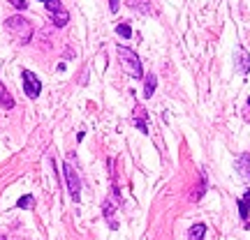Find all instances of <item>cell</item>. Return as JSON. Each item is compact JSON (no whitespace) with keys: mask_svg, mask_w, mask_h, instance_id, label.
I'll list each match as a JSON object with an SVG mask.
<instances>
[{"mask_svg":"<svg viewBox=\"0 0 250 240\" xmlns=\"http://www.w3.org/2000/svg\"><path fill=\"white\" fill-rule=\"evenodd\" d=\"M246 109H248V111H250V97L246 99Z\"/></svg>","mask_w":250,"mask_h":240,"instance_id":"obj_20","label":"cell"},{"mask_svg":"<svg viewBox=\"0 0 250 240\" xmlns=\"http://www.w3.org/2000/svg\"><path fill=\"white\" fill-rule=\"evenodd\" d=\"M234 166H236V173H239L243 180H250V152L239 155L236 162H234Z\"/></svg>","mask_w":250,"mask_h":240,"instance_id":"obj_7","label":"cell"},{"mask_svg":"<svg viewBox=\"0 0 250 240\" xmlns=\"http://www.w3.org/2000/svg\"><path fill=\"white\" fill-rule=\"evenodd\" d=\"M239 215H241V220L248 224V217H250V189L243 192V196L239 199Z\"/></svg>","mask_w":250,"mask_h":240,"instance_id":"obj_11","label":"cell"},{"mask_svg":"<svg viewBox=\"0 0 250 240\" xmlns=\"http://www.w3.org/2000/svg\"><path fill=\"white\" fill-rule=\"evenodd\" d=\"M17 208H21V210H30V208H35V199H33V194L21 196V199L17 201Z\"/></svg>","mask_w":250,"mask_h":240,"instance_id":"obj_15","label":"cell"},{"mask_svg":"<svg viewBox=\"0 0 250 240\" xmlns=\"http://www.w3.org/2000/svg\"><path fill=\"white\" fill-rule=\"evenodd\" d=\"M14 97L9 95V90L5 88V83H0V107L2 109H14Z\"/></svg>","mask_w":250,"mask_h":240,"instance_id":"obj_13","label":"cell"},{"mask_svg":"<svg viewBox=\"0 0 250 240\" xmlns=\"http://www.w3.org/2000/svg\"><path fill=\"white\" fill-rule=\"evenodd\" d=\"M116 33L121 37H125V39H130V37H132V28L127 26V23H118V26H116Z\"/></svg>","mask_w":250,"mask_h":240,"instance_id":"obj_16","label":"cell"},{"mask_svg":"<svg viewBox=\"0 0 250 240\" xmlns=\"http://www.w3.org/2000/svg\"><path fill=\"white\" fill-rule=\"evenodd\" d=\"M204 236H206V224H195L188 231V240H204Z\"/></svg>","mask_w":250,"mask_h":240,"instance_id":"obj_14","label":"cell"},{"mask_svg":"<svg viewBox=\"0 0 250 240\" xmlns=\"http://www.w3.org/2000/svg\"><path fill=\"white\" fill-rule=\"evenodd\" d=\"M62 176H65V187H67V192H70V199L72 201H79L81 180H79V176H77V171L72 169L70 162H65V164H62Z\"/></svg>","mask_w":250,"mask_h":240,"instance_id":"obj_4","label":"cell"},{"mask_svg":"<svg viewBox=\"0 0 250 240\" xmlns=\"http://www.w3.org/2000/svg\"><path fill=\"white\" fill-rule=\"evenodd\" d=\"M21 79H23V92H26L28 99H37L40 97V92H42V83L37 79L35 74L30 70H23L21 72Z\"/></svg>","mask_w":250,"mask_h":240,"instance_id":"obj_5","label":"cell"},{"mask_svg":"<svg viewBox=\"0 0 250 240\" xmlns=\"http://www.w3.org/2000/svg\"><path fill=\"white\" fill-rule=\"evenodd\" d=\"M42 2H46V0H42Z\"/></svg>","mask_w":250,"mask_h":240,"instance_id":"obj_22","label":"cell"},{"mask_svg":"<svg viewBox=\"0 0 250 240\" xmlns=\"http://www.w3.org/2000/svg\"><path fill=\"white\" fill-rule=\"evenodd\" d=\"M146 120H148L146 109H144L142 104H137V107H134V113H132V123H134V127L144 134H148V123H146Z\"/></svg>","mask_w":250,"mask_h":240,"instance_id":"obj_6","label":"cell"},{"mask_svg":"<svg viewBox=\"0 0 250 240\" xmlns=\"http://www.w3.org/2000/svg\"><path fill=\"white\" fill-rule=\"evenodd\" d=\"M44 7H46V12H49V17H51V21H54L56 28H62V26L70 23V12L62 7L61 0H46Z\"/></svg>","mask_w":250,"mask_h":240,"instance_id":"obj_3","label":"cell"},{"mask_svg":"<svg viewBox=\"0 0 250 240\" xmlns=\"http://www.w3.org/2000/svg\"><path fill=\"white\" fill-rule=\"evenodd\" d=\"M5 30L9 33V37H14V42L21 46L30 44V39H33V23L28 21L26 17H21V14H14V17H9L5 21Z\"/></svg>","mask_w":250,"mask_h":240,"instance_id":"obj_1","label":"cell"},{"mask_svg":"<svg viewBox=\"0 0 250 240\" xmlns=\"http://www.w3.org/2000/svg\"><path fill=\"white\" fill-rule=\"evenodd\" d=\"M0 240H7V238H5V236H0Z\"/></svg>","mask_w":250,"mask_h":240,"instance_id":"obj_21","label":"cell"},{"mask_svg":"<svg viewBox=\"0 0 250 240\" xmlns=\"http://www.w3.org/2000/svg\"><path fill=\"white\" fill-rule=\"evenodd\" d=\"M118 7H121V0H109V9H111L114 14L118 12Z\"/></svg>","mask_w":250,"mask_h":240,"instance_id":"obj_19","label":"cell"},{"mask_svg":"<svg viewBox=\"0 0 250 240\" xmlns=\"http://www.w3.org/2000/svg\"><path fill=\"white\" fill-rule=\"evenodd\" d=\"M155 86H158V76H155L153 72H148V74L144 76V97L151 99L153 92H155Z\"/></svg>","mask_w":250,"mask_h":240,"instance_id":"obj_10","label":"cell"},{"mask_svg":"<svg viewBox=\"0 0 250 240\" xmlns=\"http://www.w3.org/2000/svg\"><path fill=\"white\" fill-rule=\"evenodd\" d=\"M118 60L123 65V72L130 74L132 79H142L144 76V67H142V60L139 55L134 54L130 46H118Z\"/></svg>","mask_w":250,"mask_h":240,"instance_id":"obj_2","label":"cell"},{"mask_svg":"<svg viewBox=\"0 0 250 240\" xmlns=\"http://www.w3.org/2000/svg\"><path fill=\"white\" fill-rule=\"evenodd\" d=\"M9 2H12L17 9H26L28 7V0H9Z\"/></svg>","mask_w":250,"mask_h":240,"instance_id":"obj_18","label":"cell"},{"mask_svg":"<svg viewBox=\"0 0 250 240\" xmlns=\"http://www.w3.org/2000/svg\"><path fill=\"white\" fill-rule=\"evenodd\" d=\"M102 215H104V220L109 222L111 229H118V220H116V205L111 199H107L104 203H102Z\"/></svg>","mask_w":250,"mask_h":240,"instance_id":"obj_8","label":"cell"},{"mask_svg":"<svg viewBox=\"0 0 250 240\" xmlns=\"http://www.w3.org/2000/svg\"><path fill=\"white\" fill-rule=\"evenodd\" d=\"M204 189H206V176L204 173H202V178H199V187H197V192H195V196H192V199H202V196H204Z\"/></svg>","mask_w":250,"mask_h":240,"instance_id":"obj_17","label":"cell"},{"mask_svg":"<svg viewBox=\"0 0 250 240\" xmlns=\"http://www.w3.org/2000/svg\"><path fill=\"white\" fill-rule=\"evenodd\" d=\"M236 70L241 72V74H248L250 72V55L246 49H239V51H236Z\"/></svg>","mask_w":250,"mask_h":240,"instance_id":"obj_9","label":"cell"},{"mask_svg":"<svg viewBox=\"0 0 250 240\" xmlns=\"http://www.w3.org/2000/svg\"><path fill=\"white\" fill-rule=\"evenodd\" d=\"M127 7L137 9V12H142V14H153V7L148 0H127Z\"/></svg>","mask_w":250,"mask_h":240,"instance_id":"obj_12","label":"cell"}]
</instances>
